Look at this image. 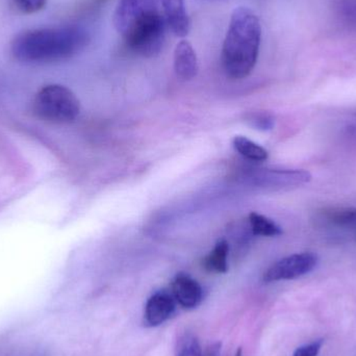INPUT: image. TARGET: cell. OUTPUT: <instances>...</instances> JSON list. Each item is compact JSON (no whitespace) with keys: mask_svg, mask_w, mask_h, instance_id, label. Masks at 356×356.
<instances>
[{"mask_svg":"<svg viewBox=\"0 0 356 356\" xmlns=\"http://www.w3.org/2000/svg\"><path fill=\"white\" fill-rule=\"evenodd\" d=\"M166 22L156 0H118L115 27L127 47L138 56L152 58L160 54Z\"/></svg>","mask_w":356,"mask_h":356,"instance_id":"6da1fadb","label":"cell"},{"mask_svg":"<svg viewBox=\"0 0 356 356\" xmlns=\"http://www.w3.org/2000/svg\"><path fill=\"white\" fill-rule=\"evenodd\" d=\"M89 43V35L79 26L29 29L12 42L14 58L29 64L60 62L76 56Z\"/></svg>","mask_w":356,"mask_h":356,"instance_id":"7a4b0ae2","label":"cell"},{"mask_svg":"<svg viewBox=\"0 0 356 356\" xmlns=\"http://www.w3.org/2000/svg\"><path fill=\"white\" fill-rule=\"evenodd\" d=\"M261 41V22L257 15L247 8H236L222 47V66L228 77L242 79L252 72Z\"/></svg>","mask_w":356,"mask_h":356,"instance_id":"3957f363","label":"cell"},{"mask_svg":"<svg viewBox=\"0 0 356 356\" xmlns=\"http://www.w3.org/2000/svg\"><path fill=\"white\" fill-rule=\"evenodd\" d=\"M35 117L54 124L74 122L81 113L75 94L62 85H48L39 90L33 102Z\"/></svg>","mask_w":356,"mask_h":356,"instance_id":"277c9868","label":"cell"},{"mask_svg":"<svg viewBox=\"0 0 356 356\" xmlns=\"http://www.w3.org/2000/svg\"><path fill=\"white\" fill-rule=\"evenodd\" d=\"M309 171L298 169H250L243 177V180L250 186L267 190L297 188L311 181Z\"/></svg>","mask_w":356,"mask_h":356,"instance_id":"5b68a950","label":"cell"},{"mask_svg":"<svg viewBox=\"0 0 356 356\" xmlns=\"http://www.w3.org/2000/svg\"><path fill=\"white\" fill-rule=\"evenodd\" d=\"M318 265V257L313 252L295 253L276 261L264 274V282L292 280L311 273Z\"/></svg>","mask_w":356,"mask_h":356,"instance_id":"8992f818","label":"cell"},{"mask_svg":"<svg viewBox=\"0 0 356 356\" xmlns=\"http://www.w3.org/2000/svg\"><path fill=\"white\" fill-rule=\"evenodd\" d=\"M177 309V301L171 293L160 291L152 295L146 303L144 320L149 327H156L168 321Z\"/></svg>","mask_w":356,"mask_h":356,"instance_id":"52a82bcc","label":"cell"},{"mask_svg":"<svg viewBox=\"0 0 356 356\" xmlns=\"http://www.w3.org/2000/svg\"><path fill=\"white\" fill-rule=\"evenodd\" d=\"M177 303L186 309H196L203 300V289L198 282L188 274L179 273L171 284Z\"/></svg>","mask_w":356,"mask_h":356,"instance_id":"ba28073f","label":"cell"},{"mask_svg":"<svg viewBox=\"0 0 356 356\" xmlns=\"http://www.w3.org/2000/svg\"><path fill=\"white\" fill-rule=\"evenodd\" d=\"M175 73L182 81H192L198 73V60L190 42L182 40L175 50Z\"/></svg>","mask_w":356,"mask_h":356,"instance_id":"9c48e42d","label":"cell"},{"mask_svg":"<svg viewBox=\"0 0 356 356\" xmlns=\"http://www.w3.org/2000/svg\"><path fill=\"white\" fill-rule=\"evenodd\" d=\"M317 219L330 227L356 230V207H325L318 211Z\"/></svg>","mask_w":356,"mask_h":356,"instance_id":"30bf717a","label":"cell"},{"mask_svg":"<svg viewBox=\"0 0 356 356\" xmlns=\"http://www.w3.org/2000/svg\"><path fill=\"white\" fill-rule=\"evenodd\" d=\"M167 23L177 37H184L190 31V19L184 0H160Z\"/></svg>","mask_w":356,"mask_h":356,"instance_id":"8fae6325","label":"cell"},{"mask_svg":"<svg viewBox=\"0 0 356 356\" xmlns=\"http://www.w3.org/2000/svg\"><path fill=\"white\" fill-rule=\"evenodd\" d=\"M228 252L229 245L227 241H218L213 250L203 259V267L211 273H226L228 271Z\"/></svg>","mask_w":356,"mask_h":356,"instance_id":"7c38bea8","label":"cell"},{"mask_svg":"<svg viewBox=\"0 0 356 356\" xmlns=\"http://www.w3.org/2000/svg\"><path fill=\"white\" fill-rule=\"evenodd\" d=\"M232 145L243 158L252 162H264L269 156L265 148L243 136H236L232 141Z\"/></svg>","mask_w":356,"mask_h":356,"instance_id":"4fadbf2b","label":"cell"},{"mask_svg":"<svg viewBox=\"0 0 356 356\" xmlns=\"http://www.w3.org/2000/svg\"><path fill=\"white\" fill-rule=\"evenodd\" d=\"M251 229L254 236H278L282 234V229L273 220L259 213H252L249 215Z\"/></svg>","mask_w":356,"mask_h":356,"instance_id":"5bb4252c","label":"cell"},{"mask_svg":"<svg viewBox=\"0 0 356 356\" xmlns=\"http://www.w3.org/2000/svg\"><path fill=\"white\" fill-rule=\"evenodd\" d=\"M338 14L345 24L356 29V0H341Z\"/></svg>","mask_w":356,"mask_h":356,"instance_id":"9a60e30c","label":"cell"},{"mask_svg":"<svg viewBox=\"0 0 356 356\" xmlns=\"http://www.w3.org/2000/svg\"><path fill=\"white\" fill-rule=\"evenodd\" d=\"M177 356H202L200 345L195 337L186 336L180 341Z\"/></svg>","mask_w":356,"mask_h":356,"instance_id":"2e32d148","label":"cell"},{"mask_svg":"<svg viewBox=\"0 0 356 356\" xmlns=\"http://www.w3.org/2000/svg\"><path fill=\"white\" fill-rule=\"evenodd\" d=\"M247 121L255 129L261 131H270L273 129V117L267 113H254V114L248 115Z\"/></svg>","mask_w":356,"mask_h":356,"instance_id":"e0dca14e","label":"cell"},{"mask_svg":"<svg viewBox=\"0 0 356 356\" xmlns=\"http://www.w3.org/2000/svg\"><path fill=\"white\" fill-rule=\"evenodd\" d=\"M17 10L24 14H35L46 6L47 0H13Z\"/></svg>","mask_w":356,"mask_h":356,"instance_id":"ac0fdd59","label":"cell"},{"mask_svg":"<svg viewBox=\"0 0 356 356\" xmlns=\"http://www.w3.org/2000/svg\"><path fill=\"white\" fill-rule=\"evenodd\" d=\"M322 346H323V340L314 341L313 343L299 347L295 351L294 356H319Z\"/></svg>","mask_w":356,"mask_h":356,"instance_id":"d6986e66","label":"cell"},{"mask_svg":"<svg viewBox=\"0 0 356 356\" xmlns=\"http://www.w3.org/2000/svg\"><path fill=\"white\" fill-rule=\"evenodd\" d=\"M345 131H346L347 135L356 138V113L347 121Z\"/></svg>","mask_w":356,"mask_h":356,"instance_id":"ffe728a7","label":"cell"},{"mask_svg":"<svg viewBox=\"0 0 356 356\" xmlns=\"http://www.w3.org/2000/svg\"><path fill=\"white\" fill-rule=\"evenodd\" d=\"M207 356H221V345H213L207 351Z\"/></svg>","mask_w":356,"mask_h":356,"instance_id":"44dd1931","label":"cell"},{"mask_svg":"<svg viewBox=\"0 0 356 356\" xmlns=\"http://www.w3.org/2000/svg\"><path fill=\"white\" fill-rule=\"evenodd\" d=\"M234 356H242V349H238V350L236 351V355Z\"/></svg>","mask_w":356,"mask_h":356,"instance_id":"7402d4cb","label":"cell"}]
</instances>
